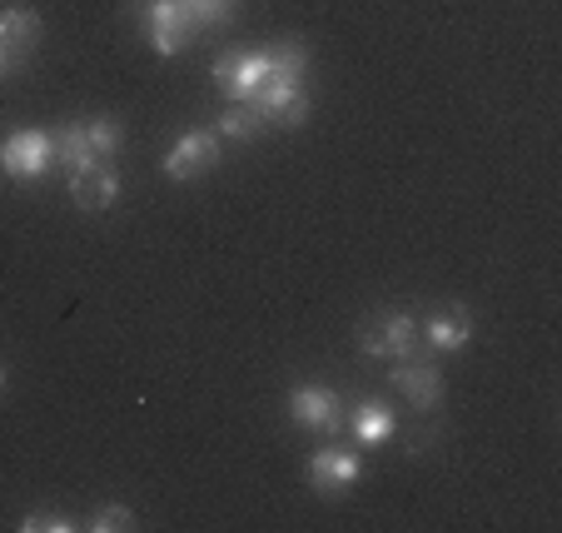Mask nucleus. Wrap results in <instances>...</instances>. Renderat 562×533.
<instances>
[{
    "label": "nucleus",
    "mask_w": 562,
    "mask_h": 533,
    "mask_svg": "<svg viewBox=\"0 0 562 533\" xmlns=\"http://www.w3.org/2000/svg\"><path fill=\"white\" fill-rule=\"evenodd\" d=\"M55 165V135L45 130H15L0 140V175L15 185H35L45 180V170Z\"/></svg>",
    "instance_id": "nucleus-1"
},
{
    "label": "nucleus",
    "mask_w": 562,
    "mask_h": 533,
    "mask_svg": "<svg viewBox=\"0 0 562 533\" xmlns=\"http://www.w3.org/2000/svg\"><path fill=\"white\" fill-rule=\"evenodd\" d=\"M418 344V320L408 310H379L359 324V349L369 359H404Z\"/></svg>",
    "instance_id": "nucleus-2"
},
{
    "label": "nucleus",
    "mask_w": 562,
    "mask_h": 533,
    "mask_svg": "<svg viewBox=\"0 0 562 533\" xmlns=\"http://www.w3.org/2000/svg\"><path fill=\"white\" fill-rule=\"evenodd\" d=\"M308 489L318 493V499H344V493L353 489V484L363 479V459L359 448H344V444H324L308 454Z\"/></svg>",
    "instance_id": "nucleus-3"
},
{
    "label": "nucleus",
    "mask_w": 562,
    "mask_h": 533,
    "mask_svg": "<svg viewBox=\"0 0 562 533\" xmlns=\"http://www.w3.org/2000/svg\"><path fill=\"white\" fill-rule=\"evenodd\" d=\"M269 75H274L269 51H224L220 60H214V86L224 90V100H229V106H249V100H255V90L265 86Z\"/></svg>",
    "instance_id": "nucleus-4"
},
{
    "label": "nucleus",
    "mask_w": 562,
    "mask_h": 533,
    "mask_svg": "<svg viewBox=\"0 0 562 533\" xmlns=\"http://www.w3.org/2000/svg\"><path fill=\"white\" fill-rule=\"evenodd\" d=\"M284 409L299 429H308V434L334 438L344 429V399L334 395L329 385H294L284 395Z\"/></svg>",
    "instance_id": "nucleus-5"
},
{
    "label": "nucleus",
    "mask_w": 562,
    "mask_h": 533,
    "mask_svg": "<svg viewBox=\"0 0 562 533\" xmlns=\"http://www.w3.org/2000/svg\"><path fill=\"white\" fill-rule=\"evenodd\" d=\"M135 11L145 21L155 55H180L194 41V21L184 11V0H135Z\"/></svg>",
    "instance_id": "nucleus-6"
},
{
    "label": "nucleus",
    "mask_w": 562,
    "mask_h": 533,
    "mask_svg": "<svg viewBox=\"0 0 562 533\" xmlns=\"http://www.w3.org/2000/svg\"><path fill=\"white\" fill-rule=\"evenodd\" d=\"M249 110H255L265 125H284V130H299L308 120V96H304V80H284V75H269L265 86L255 90V100H249Z\"/></svg>",
    "instance_id": "nucleus-7"
},
{
    "label": "nucleus",
    "mask_w": 562,
    "mask_h": 533,
    "mask_svg": "<svg viewBox=\"0 0 562 533\" xmlns=\"http://www.w3.org/2000/svg\"><path fill=\"white\" fill-rule=\"evenodd\" d=\"M220 149H224V140L214 135V130H184V135L175 140L170 155L159 160V170L170 175V180H194V175L214 170V165L224 160Z\"/></svg>",
    "instance_id": "nucleus-8"
},
{
    "label": "nucleus",
    "mask_w": 562,
    "mask_h": 533,
    "mask_svg": "<svg viewBox=\"0 0 562 533\" xmlns=\"http://www.w3.org/2000/svg\"><path fill=\"white\" fill-rule=\"evenodd\" d=\"M393 389H398L418 414H434V409L443 404V374H438V364L414 359V354H404V364H393Z\"/></svg>",
    "instance_id": "nucleus-9"
},
{
    "label": "nucleus",
    "mask_w": 562,
    "mask_h": 533,
    "mask_svg": "<svg viewBox=\"0 0 562 533\" xmlns=\"http://www.w3.org/2000/svg\"><path fill=\"white\" fill-rule=\"evenodd\" d=\"M418 334H424V344L434 354H453L473 340V314H468V304H438V310H428L418 320Z\"/></svg>",
    "instance_id": "nucleus-10"
},
{
    "label": "nucleus",
    "mask_w": 562,
    "mask_h": 533,
    "mask_svg": "<svg viewBox=\"0 0 562 533\" xmlns=\"http://www.w3.org/2000/svg\"><path fill=\"white\" fill-rule=\"evenodd\" d=\"M344 424H349L359 448H383L398 434V414H393L389 404H379V399H353V404L344 409Z\"/></svg>",
    "instance_id": "nucleus-11"
},
{
    "label": "nucleus",
    "mask_w": 562,
    "mask_h": 533,
    "mask_svg": "<svg viewBox=\"0 0 562 533\" xmlns=\"http://www.w3.org/2000/svg\"><path fill=\"white\" fill-rule=\"evenodd\" d=\"M65 180H70V200L80 204L86 214H100V210H110V204L120 200V175H115V165L110 160H95V165H86V170L65 175Z\"/></svg>",
    "instance_id": "nucleus-12"
},
{
    "label": "nucleus",
    "mask_w": 562,
    "mask_h": 533,
    "mask_svg": "<svg viewBox=\"0 0 562 533\" xmlns=\"http://www.w3.org/2000/svg\"><path fill=\"white\" fill-rule=\"evenodd\" d=\"M35 41H41V15H35L31 5L5 0V5H0V45H5V51H15L25 60V55L35 51Z\"/></svg>",
    "instance_id": "nucleus-13"
},
{
    "label": "nucleus",
    "mask_w": 562,
    "mask_h": 533,
    "mask_svg": "<svg viewBox=\"0 0 562 533\" xmlns=\"http://www.w3.org/2000/svg\"><path fill=\"white\" fill-rule=\"evenodd\" d=\"M55 165H60L65 175L95 165V149H90V140H86V125H60L55 130Z\"/></svg>",
    "instance_id": "nucleus-14"
},
{
    "label": "nucleus",
    "mask_w": 562,
    "mask_h": 533,
    "mask_svg": "<svg viewBox=\"0 0 562 533\" xmlns=\"http://www.w3.org/2000/svg\"><path fill=\"white\" fill-rule=\"evenodd\" d=\"M86 140H90V149H95V160H115L120 145H125V125H120L115 115H90Z\"/></svg>",
    "instance_id": "nucleus-15"
},
{
    "label": "nucleus",
    "mask_w": 562,
    "mask_h": 533,
    "mask_svg": "<svg viewBox=\"0 0 562 533\" xmlns=\"http://www.w3.org/2000/svg\"><path fill=\"white\" fill-rule=\"evenodd\" d=\"M269 65H274V75H284V80H304V70H308L304 41H294V35L274 41V45H269Z\"/></svg>",
    "instance_id": "nucleus-16"
},
{
    "label": "nucleus",
    "mask_w": 562,
    "mask_h": 533,
    "mask_svg": "<svg viewBox=\"0 0 562 533\" xmlns=\"http://www.w3.org/2000/svg\"><path fill=\"white\" fill-rule=\"evenodd\" d=\"M259 125H265V120H259L249 106H229L210 130H214L220 140H255V135H259Z\"/></svg>",
    "instance_id": "nucleus-17"
},
{
    "label": "nucleus",
    "mask_w": 562,
    "mask_h": 533,
    "mask_svg": "<svg viewBox=\"0 0 562 533\" xmlns=\"http://www.w3.org/2000/svg\"><path fill=\"white\" fill-rule=\"evenodd\" d=\"M21 533H75L80 523L70 519V513H60V509H31L21 523H15Z\"/></svg>",
    "instance_id": "nucleus-18"
},
{
    "label": "nucleus",
    "mask_w": 562,
    "mask_h": 533,
    "mask_svg": "<svg viewBox=\"0 0 562 533\" xmlns=\"http://www.w3.org/2000/svg\"><path fill=\"white\" fill-rule=\"evenodd\" d=\"M135 513L125 509V503H105V509H95V519H90V529L95 533H130L135 529Z\"/></svg>",
    "instance_id": "nucleus-19"
},
{
    "label": "nucleus",
    "mask_w": 562,
    "mask_h": 533,
    "mask_svg": "<svg viewBox=\"0 0 562 533\" xmlns=\"http://www.w3.org/2000/svg\"><path fill=\"white\" fill-rule=\"evenodd\" d=\"M434 438H438V429H434V424H424V429H414V434H408V448L418 454V448H428Z\"/></svg>",
    "instance_id": "nucleus-20"
},
{
    "label": "nucleus",
    "mask_w": 562,
    "mask_h": 533,
    "mask_svg": "<svg viewBox=\"0 0 562 533\" xmlns=\"http://www.w3.org/2000/svg\"><path fill=\"white\" fill-rule=\"evenodd\" d=\"M21 55H15V51H5V45H0V75H5V70H21Z\"/></svg>",
    "instance_id": "nucleus-21"
},
{
    "label": "nucleus",
    "mask_w": 562,
    "mask_h": 533,
    "mask_svg": "<svg viewBox=\"0 0 562 533\" xmlns=\"http://www.w3.org/2000/svg\"><path fill=\"white\" fill-rule=\"evenodd\" d=\"M0 389H5V369H0Z\"/></svg>",
    "instance_id": "nucleus-22"
},
{
    "label": "nucleus",
    "mask_w": 562,
    "mask_h": 533,
    "mask_svg": "<svg viewBox=\"0 0 562 533\" xmlns=\"http://www.w3.org/2000/svg\"><path fill=\"white\" fill-rule=\"evenodd\" d=\"M224 5H234V0H224Z\"/></svg>",
    "instance_id": "nucleus-23"
}]
</instances>
